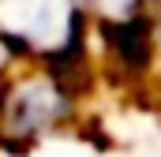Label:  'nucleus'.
Returning <instances> with one entry per match:
<instances>
[{
	"label": "nucleus",
	"instance_id": "1",
	"mask_svg": "<svg viewBox=\"0 0 161 157\" xmlns=\"http://www.w3.org/2000/svg\"><path fill=\"white\" fill-rule=\"evenodd\" d=\"M71 0H0V34L11 45L64 56L71 49Z\"/></svg>",
	"mask_w": 161,
	"mask_h": 157
},
{
	"label": "nucleus",
	"instance_id": "2",
	"mask_svg": "<svg viewBox=\"0 0 161 157\" xmlns=\"http://www.w3.org/2000/svg\"><path fill=\"white\" fill-rule=\"evenodd\" d=\"M68 112V90L56 82V78H34V82H23L8 94L4 101V116L8 127L15 135H38L49 131L56 120Z\"/></svg>",
	"mask_w": 161,
	"mask_h": 157
}]
</instances>
